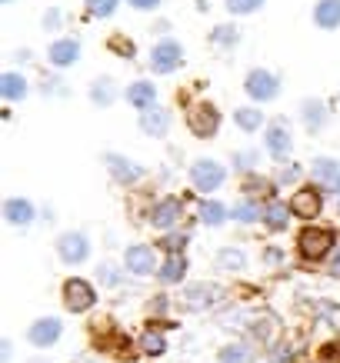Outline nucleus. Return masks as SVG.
I'll list each match as a JSON object with an SVG mask.
<instances>
[{
  "label": "nucleus",
  "mask_w": 340,
  "mask_h": 363,
  "mask_svg": "<svg viewBox=\"0 0 340 363\" xmlns=\"http://www.w3.org/2000/svg\"><path fill=\"white\" fill-rule=\"evenodd\" d=\"M234 121H237V127L241 130H261V123H263V113L257 111V107H241V111L234 113Z\"/></svg>",
  "instance_id": "obj_25"
},
{
  "label": "nucleus",
  "mask_w": 340,
  "mask_h": 363,
  "mask_svg": "<svg viewBox=\"0 0 340 363\" xmlns=\"http://www.w3.org/2000/svg\"><path fill=\"white\" fill-rule=\"evenodd\" d=\"M287 217H290V207H287V203H267V207H263V223H267L270 230H284Z\"/></svg>",
  "instance_id": "obj_22"
},
{
  "label": "nucleus",
  "mask_w": 340,
  "mask_h": 363,
  "mask_svg": "<svg viewBox=\"0 0 340 363\" xmlns=\"http://www.w3.org/2000/svg\"><path fill=\"white\" fill-rule=\"evenodd\" d=\"M220 363H251V350L243 343H231V347H224V353H220Z\"/></svg>",
  "instance_id": "obj_31"
},
{
  "label": "nucleus",
  "mask_w": 340,
  "mask_h": 363,
  "mask_svg": "<svg viewBox=\"0 0 340 363\" xmlns=\"http://www.w3.org/2000/svg\"><path fill=\"white\" fill-rule=\"evenodd\" d=\"M224 297V290L214 284H194V286H187V294H184V303L190 310H207L210 303H217V300Z\"/></svg>",
  "instance_id": "obj_11"
},
{
  "label": "nucleus",
  "mask_w": 340,
  "mask_h": 363,
  "mask_svg": "<svg viewBox=\"0 0 340 363\" xmlns=\"http://www.w3.org/2000/svg\"><path fill=\"white\" fill-rule=\"evenodd\" d=\"M210 40L220 47H231V44H237V30H234V27H214Z\"/></svg>",
  "instance_id": "obj_33"
},
{
  "label": "nucleus",
  "mask_w": 340,
  "mask_h": 363,
  "mask_svg": "<svg viewBox=\"0 0 340 363\" xmlns=\"http://www.w3.org/2000/svg\"><path fill=\"white\" fill-rule=\"evenodd\" d=\"M4 217H7L11 227H31L33 223V207L23 197H11L7 203H4Z\"/></svg>",
  "instance_id": "obj_15"
},
{
  "label": "nucleus",
  "mask_w": 340,
  "mask_h": 363,
  "mask_svg": "<svg viewBox=\"0 0 340 363\" xmlns=\"http://www.w3.org/2000/svg\"><path fill=\"white\" fill-rule=\"evenodd\" d=\"M150 223H154L157 230H174L177 223H180V203L177 200H160L150 213Z\"/></svg>",
  "instance_id": "obj_13"
},
{
  "label": "nucleus",
  "mask_w": 340,
  "mask_h": 363,
  "mask_svg": "<svg viewBox=\"0 0 340 363\" xmlns=\"http://www.w3.org/2000/svg\"><path fill=\"white\" fill-rule=\"evenodd\" d=\"M64 303H67V310H74V313L90 310V307H94V286H90L87 280H67Z\"/></svg>",
  "instance_id": "obj_6"
},
{
  "label": "nucleus",
  "mask_w": 340,
  "mask_h": 363,
  "mask_svg": "<svg viewBox=\"0 0 340 363\" xmlns=\"http://www.w3.org/2000/svg\"><path fill=\"white\" fill-rule=\"evenodd\" d=\"M253 340L263 343V347H274L277 340H280V320L274 317V313H261V317H253Z\"/></svg>",
  "instance_id": "obj_12"
},
{
  "label": "nucleus",
  "mask_w": 340,
  "mask_h": 363,
  "mask_svg": "<svg viewBox=\"0 0 340 363\" xmlns=\"http://www.w3.org/2000/svg\"><path fill=\"white\" fill-rule=\"evenodd\" d=\"M57 253H60V260H64V264H84V260L90 257V243H87L84 233L70 230V233H64V237L57 240Z\"/></svg>",
  "instance_id": "obj_5"
},
{
  "label": "nucleus",
  "mask_w": 340,
  "mask_h": 363,
  "mask_svg": "<svg viewBox=\"0 0 340 363\" xmlns=\"http://www.w3.org/2000/svg\"><path fill=\"white\" fill-rule=\"evenodd\" d=\"M184 64V50L174 40H160V44L150 50V70L154 74H174L177 67Z\"/></svg>",
  "instance_id": "obj_4"
},
{
  "label": "nucleus",
  "mask_w": 340,
  "mask_h": 363,
  "mask_svg": "<svg viewBox=\"0 0 340 363\" xmlns=\"http://www.w3.org/2000/svg\"><path fill=\"white\" fill-rule=\"evenodd\" d=\"M297 247H300V253L307 260H324L330 253V247H334V233L327 227H307V230L297 237Z\"/></svg>",
  "instance_id": "obj_1"
},
{
  "label": "nucleus",
  "mask_w": 340,
  "mask_h": 363,
  "mask_svg": "<svg viewBox=\"0 0 340 363\" xmlns=\"http://www.w3.org/2000/svg\"><path fill=\"white\" fill-rule=\"evenodd\" d=\"M224 177H227V170H224L217 160H210V157H200V160H194V167H190V180H194V187L204 190V194H214V190L224 184Z\"/></svg>",
  "instance_id": "obj_2"
},
{
  "label": "nucleus",
  "mask_w": 340,
  "mask_h": 363,
  "mask_svg": "<svg viewBox=\"0 0 340 363\" xmlns=\"http://www.w3.org/2000/svg\"><path fill=\"white\" fill-rule=\"evenodd\" d=\"M220 264L224 267H243V253L241 250H220Z\"/></svg>",
  "instance_id": "obj_36"
},
{
  "label": "nucleus",
  "mask_w": 340,
  "mask_h": 363,
  "mask_svg": "<svg viewBox=\"0 0 340 363\" xmlns=\"http://www.w3.org/2000/svg\"><path fill=\"white\" fill-rule=\"evenodd\" d=\"M224 217H227L224 203H217V200H204V203H200V220L207 223V227H217V223H224Z\"/></svg>",
  "instance_id": "obj_26"
},
{
  "label": "nucleus",
  "mask_w": 340,
  "mask_h": 363,
  "mask_svg": "<svg viewBox=\"0 0 340 363\" xmlns=\"http://www.w3.org/2000/svg\"><path fill=\"white\" fill-rule=\"evenodd\" d=\"M57 23H60V13H47V27H57Z\"/></svg>",
  "instance_id": "obj_44"
},
{
  "label": "nucleus",
  "mask_w": 340,
  "mask_h": 363,
  "mask_svg": "<svg viewBox=\"0 0 340 363\" xmlns=\"http://www.w3.org/2000/svg\"><path fill=\"white\" fill-rule=\"evenodd\" d=\"M97 274H100V280H104V284H107V286H117V270H114V267H107V264H104V267H100V270H97Z\"/></svg>",
  "instance_id": "obj_39"
},
{
  "label": "nucleus",
  "mask_w": 340,
  "mask_h": 363,
  "mask_svg": "<svg viewBox=\"0 0 340 363\" xmlns=\"http://www.w3.org/2000/svg\"><path fill=\"white\" fill-rule=\"evenodd\" d=\"M87 11L94 17H110V13L117 11V0H87Z\"/></svg>",
  "instance_id": "obj_34"
},
{
  "label": "nucleus",
  "mask_w": 340,
  "mask_h": 363,
  "mask_svg": "<svg viewBox=\"0 0 340 363\" xmlns=\"http://www.w3.org/2000/svg\"><path fill=\"white\" fill-rule=\"evenodd\" d=\"M263 147H267V154H270V157H287V150L294 147V140H290V133H287V127L274 123V127H267Z\"/></svg>",
  "instance_id": "obj_17"
},
{
  "label": "nucleus",
  "mask_w": 340,
  "mask_h": 363,
  "mask_svg": "<svg viewBox=\"0 0 340 363\" xmlns=\"http://www.w3.org/2000/svg\"><path fill=\"white\" fill-rule=\"evenodd\" d=\"M234 164H237V170H251V167L257 164V157H253V154H247V150H243V154H237V157H234Z\"/></svg>",
  "instance_id": "obj_38"
},
{
  "label": "nucleus",
  "mask_w": 340,
  "mask_h": 363,
  "mask_svg": "<svg viewBox=\"0 0 340 363\" xmlns=\"http://www.w3.org/2000/svg\"><path fill=\"white\" fill-rule=\"evenodd\" d=\"M297 177H300V167H297V164H284V170L277 174V180H280V184H294Z\"/></svg>",
  "instance_id": "obj_37"
},
{
  "label": "nucleus",
  "mask_w": 340,
  "mask_h": 363,
  "mask_svg": "<svg viewBox=\"0 0 340 363\" xmlns=\"http://www.w3.org/2000/svg\"><path fill=\"white\" fill-rule=\"evenodd\" d=\"M137 11H154V7H160V0H131Z\"/></svg>",
  "instance_id": "obj_40"
},
{
  "label": "nucleus",
  "mask_w": 340,
  "mask_h": 363,
  "mask_svg": "<svg viewBox=\"0 0 340 363\" xmlns=\"http://www.w3.org/2000/svg\"><path fill=\"white\" fill-rule=\"evenodd\" d=\"M114 97H117V90H114V80H94V87H90V100L97 104V107H107V104H114Z\"/></svg>",
  "instance_id": "obj_24"
},
{
  "label": "nucleus",
  "mask_w": 340,
  "mask_h": 363,
  "mask_svg": "<svg viewBox=\"0 0 340 363\" xmlns=\"http://www.w3.org/2000/svg\"><path fill=\"white\" fill-rule=\"evenodd\" d=\"M187 247V233H170L164 240V250L170 253V257H180V250Z\"/></svg>",
  "instance_id": "obj_35"
},
{
  "label": "nucleus",
  "mask_w": 340,
  "mask_h": 363,
  "mask_svg": "<svg viewBox=\"0 0 340 363\" xmlns=\"http://www.w3.org/2000/svg\"><path fill=\"white\" fill-rule=\"evenodd\" d=\"M330 274H334V277H340V250L334 253V260H330Z\"/></svg>",
  "instance_id": "obj_42"
},
{
  "label": "nucleus",
  "mask_w": 340,
  "mask_h": 363,
  "mask_svg": "<svg viewBox=\"0 0 340 363\" xmlns=\"http://www.w3.org/2000/svg\"><path fill=\"white\" fill-rule=\"evenodd\" d=\"M110 47H114V50H121V54H133V47L127 44V40H114Z\"/></svg>",
  "instance_id": "obj_41"
},
{
  "label": "nucleus",
  "mask_w": 340,
  "mask_h": 363,
  "mask_svg": "<svg viewBox=\"0 0 340 363\" xmlns=\"http://www.w3.org/2000/svg\"><path fill=\"white\" fill-rule=\"evenodd\" d=\"M314 174H317V180H324V184H340V167H337V160H330V157H320L317 164H314Z\"/></svg>",
  "instance_id": "obj_27"
},
{
  "label": "nucleus",
  "mask_w": 340,
  "mask_h": 363,
  "mask_svg": "<svg viewBox=\"0 0 340 363\" xmlns=\"http://www.w3.org/2000/svg\"><path fill=\"white\" fill-rule=\"evenodd\" d=\"M141 347L143 353H150V357H157V353H164L167 350V340H164V333L157 330V327H150V330L141 337Z\"/></svg>",
  "instance_id": "obj_29"
},
{
  "label": "nucleus",
  "mask_w": 340,
  "mask_h": 363,
  "mask_svg": "<svg viewBox=\"0 0 340 363\" xmlns=\"http://www.w3.org/2000/svg\"><path fill=\"white\" fill-rule=\"evenodd\" d=\"M184 274H187V260H184V257H170V260L160 267V280H164V284H177Z\"/></svg>",
  "instance_id": "obj_28"
},
{
  "label": "nucleus",
  "mask_w": 340,
  "mask_h": 363,
  "mask_svg": "<svg viewBox=\"0 0 340 363\" xmlns=\"http://www.w3.org/2000/svg\"><path fill=\"white\" fill-rule=\"evenodd\" d=\"M304 123H307L310 130H320L327 123V107L320 100H304Z\"/></svg>",
  "instance_id": "obj_23"
},
{
  "label": "nucleus",
  "mask_w": 340,
  "mask_h": 363,
  "mask_svg": "<svg viewBox=\"0 0 340 363\" xmlns=\"http://www.w3.org/2000/svg\"><path fill=\"white\" fill-rule=\"evenodd\" d=\"M60 330H64V323H60V320L44 317V320H37V323H33L27 337H31L33 347H54V343L60 340Z\"/></svg>",
  "instance_id": "obj_10"
},
{
  "label": "nucleus",
  "mask_w": 340,
  "mask_h": 363,
  "mask_svg": "<svg viewBox=\"0 0 340 363\" xmlns=\"http://www.w3.org/2000/svg\"><path fill=\"white\" fill-rule=\"evenodd\" d=\"M0 94L7 100L27 97V80H23L21 74H4V77H0Z\"/></svg>",
  "instance_id": "obj_21"
},
{
  "label": "nucleus",
  "mask_w": 340,
  "mask_h": 363,
  "mask_svg": "<svg viewBox=\"0 0 340 363\" xmlns=\"http://www.w3.org/2000/svg\"><path fill=\"white\" fill-rule=\"evenodd\" d=\"M320 207H324V197H320L317 187H300L294 194V200H290V210L297 217H304V220H314L320 213Z\"/></svg>",
  "instance_id": "obj_8"
},
{
  "label": "nucleus",
  "mask_w": 340,
  "mask_h": 363,
  "mask_svg": "<svg viewBox=\"0 0 340 363\" xmlns=\"http://www.w3.org/2000/svg\"><path fill=\"white\" fill-rule=\"evenodd\" d=\"M104 164H107L110 177H114V180H121V184H133V180L141 177V167L131 164V160L121 157V154H107L104 157Z\"/></svg>",
  "instance_id": "obj_14"
},
{
  "label": "nucleus",
  "mask_w": 340,
  "mask_h": 363,
  "mask_svg": "<svg viewBox=\"0 0 340 363\" xmlns=\"http://www.w3.org/2000/svg\"><path fill=\"white\" fill-rule=\"evenodd\" d=\"M47 57H50V64H54V67H70L80 57V44H77V40H70V37L54 40V44H50V50H47Z\"/></svg>",
  "instance_id": "obj_16"
},
{
  "label": "nucleus",
  "mask_w": 340,
  "mask_h": 363,
  "mask_svg": "<svg viewBox=\"0 0 340 363\" xmlns=\"http://www.w3.org/2000/svg\"><path fill=\"white\" fill-rule=\"evenodd\" d=\"M124 267H127L133 277L154 274V250L143 247V243H133V247H127V253H124Z\"/></svg>",
  "instance_id": "obj_9"
},
{
  "label": "nucleus",
  "mask_w": 340,
  "mask_h": 363,
  "mask_svg": "<svg viewBox=\"0 0 340 363\" xmlns=\"http://www.w3.org/2000/svg\"><path fill=\"white\" fill-rule=\"evenodd\" d=\"M234 217L241 223H253V220H263V210L253 203V200H243V203H237L234 207Z\"/></svg>",
  "instance_id": "obj_30"
},
{
  "label": "nucleus",
  "mask_w": 340,
  "mask_h": 363,
  "mask_svg": "<svg viewBox=\"0 0 340 363\" xmlns=\"http://www.w3.org/2000/svg\"><path fill=\"white\" fill-rule=\"evenodd\" d=\"M231 13H253L263 7V0H224Z\"/></svg>",
  "instance_id": "obj_32"
},
{
  "label": "nucleus",
  "mask_w": 340,
  "mask_h": 363,
  "mask_svg": "<svg viewBox=\"0 0 340 363\" xmlns=\"http://www.w3.org/2000/svg\"><path fill=\"white\" fill-rule=\"evenodd\" d=\"M337 190H340V184H337Z\"/></svg>",
  "instance_id": "obj_46"
},
{
  "label": "nucleus",
  "mask_w": 340,
  "mask_h": 363,
  "mask_svg": "<svg viewBox=\"0 0 340 363\" xmlns=\"http://www.w3.org/2000/svg\"><path fill=\"white\" fill-rule=\"evenodd\" d=\"M127 100H131L133 107H141V111H150L154 100H157V87L150 80H137V84L127 87Z\"/></svg>",
  "instance_id": "obj_19"
},
{
  "label": "nucleus",
  "mask_w": 340,
  "mask_h": 363,
  "mask_svg": "<svg viewBox=\"0 0 340 363\" xmlns=\"http://www.w3.org/2000/svg\"><path fill=\"white\" fill-rule=\"evenodd\" d=\"M167 127H170V113L160 111V107H150V111L141 113V130L150 133V137H164Z\"/></svg>",
  "instance_id": "obj_18"
},
{
  "label": "nucleus",
  "mask_w": 340,
  "mask_h": 363,
  "mask_svg": "<svg viewBox=\"0 0 340 363\" xmlns=\"http://www.w3.org/2000/svg\"><path fill=\"white\" fill-rule=\"evenodd\" d=\"M243 90H247L253 100H274L277 94H280V87H277V77H274V74H267V70H251V74H247V84H243Z\"/></svg>",
  "instance_id": "obj_7"
},
{
  "label": "nucleus",
  "mask_w": 340,
  "mask_h": 363,
  "mask_svg": "<svg viewBox=\"0 0 340 363\" xmlns=\"http://www.w3.org/2000/svg\"><path fill=\"white\" fill-rule=\"evenodd\" d=\"M0 360H4V363L11 360V343H4V347H0Z\"/></svg>",
  "instance_id": "obj_43"
},
{
  "label": "nucleus",
  "mask_w": 340,
  "mask_h": 363,
  "mask_svg": "<svg viewBox=\"0 0 340 363\" xmlns=\"http://www.w3.org/2000/svg\"><path fill=\"white\" fill-rule=\"evenodd\" d=\"M4 4H11V0H4Z\"/></svg>",
  "instance_id": "obj_45"
},
{
  "label": "nucleus",
  "mask_w": 340,
  "mask_h": 363,
  "mask_svg": "<svg viewBox=\"0 0 340 363\" xmlns=\"http://www.w3.org/2000/svg\"><path fill=\"white\" fill-rule=\"evenodd\" d=\"M314 23L324 27V30L340 27V0H320L317 7H314Z\"/></svg>",
  "instance_id": "obj_20"
},
{
  "label": "nucleus",
  "mask_w": 340,
  "mask_h": 363,
  "mask_svg": "<svg viewBox=\"0 0 340 363\" xmlns=\"http://www.w3.org/2000/svg\"><path fill=\"white\" fill-rule=\"evenodd\" d=\"M187 127L197 133V137H210V133H217L220 127V113L214 104H194L190 111H187Z\"/></svg>",
  "instance_id": "obj_3"
}]
</instances>
